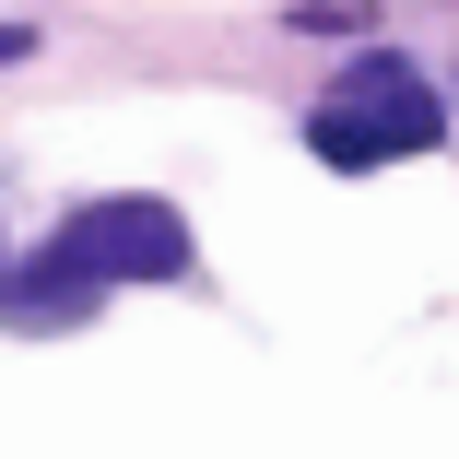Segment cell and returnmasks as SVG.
Instances as JSON below:
<instances>
[{
  "mask_svg": "<svg viewBox=\"0 0 459 459\" xmlns=\"http://www.w3.org/2000/svg\"><path fill=\"white\" fill-rule=\"evenodd\" d=\"M59 259L82 283H165V271H189V224L165 201H82L59 224Z\"/></svg>",
  "mask_w": 459,
  "mask_h": 459,
  "instance_id": "cell-1",
  "label": "cell"
},
{
  "mask_svg": "<svg viewBox=\"0 0 459 459\" xmlns=\"http://www.w3.org/2000/svg\"><path fill=\"white\" fill-rule=\"evenodd\" d=\"M307 142H318V165H377V153H436V142H447V118H436V95H424L401 59H377V71H365V95H353V107H330Z\"/></svg>",
  "mask_w": 459,
  "mask_h": 459,
  "instance_id": "cell-2",
  "label": "cell"
},
{
  "mask_svg": "<svg viewBox=\"0 0 459 459\" xmlns=\"http://www.w3.org/2000/svg\"><path fill=\"white\" fill-rule=\"evenodd\" d=\"M24 48H36V24H0V59H24Z\"/></svg>",
  "mask_w": 459,
  "mask_h": 459,
  "instance_id": "cell-3",
  "label": "cell"
}]
</instances>
